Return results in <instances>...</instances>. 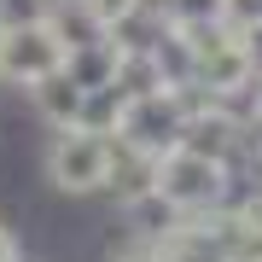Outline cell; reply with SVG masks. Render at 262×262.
<instances>
[{
	"mask_svg": "<svg viewBox=\"0 0 262 262\" xmlns=\"http://www.w3.org/2000/svg\"><path fill=\"white\" fill-rule=\"evenodd\" d=\"M0 262H18V227L0 222Z\"/></svg>",
	"mask_w": 262,
	"mask_h": 262,
	"instance_id": "cell-4",
	"label": "cell"
},
{
	"mask_svg": "<svg viewBox=\"0 0 262 262\" xmlns=\"http://www.w3.org/2000/svg\"><path fill=\"white\" fill-rule=\"evenodd\" d=\"M64 70V47L47 24H18L0 29V82L12 88H41L47 76Z\"/></svg>",
	"mask_w": 262,
	"mask_h": 262,
	"instance_id": "cell-2",
	"label": "cell"
},
{
	"mask_svg": "<svg viewBox=\"0 0 262 262\" xmlns=\"http://www.w3.org/2000/svg\"><path fill=\"white\" fill-rule=\"evenodd\" d=\"M41 169H47V187H53V192H64V198L105 192V175H111V134L58 128Z\"/></svg>",
	"mask_w": 262,
	"mask_h": 262,
	"instance_id": "cell-1",
	"label": "cell"
},
{
	"mask_svg": "<svg viewBox=\"0 0 262 262\" xmlns=\"http://www.w3.org/2000/svg\"><path fill=\"white\" fill-rule=\"evenodd\" d=\"M29 99H35V111L47 117L53 128H76V122H82V105H88V94L70 82L64 70H58V76H47L41 88H29Z\"/></svg>",
	"mask_w": 262,
	"mask_h": 262,
	"instance_id": "cell-3",
	"label": "cell"
}]
</instances>
